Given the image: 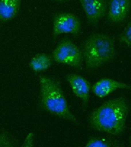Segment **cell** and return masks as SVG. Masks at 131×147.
<instances>
[{"mask_svg": "<svg viewBox=\"0 0 131 147\" xmlns=\"http://www.w3.org/2000/svg\"><path fill=\"white\" fill-rule=\"evenodd\" d=\"M56 1L60 2H67V1H69V0H56Z\"/></svg>", "mask_w": 131, "mask_h": 147, "instance_id": "16", "label": "cell"}, {"mask_svg": "<svg viewBox=\"0 0 131 147\" xmlns=\"http://www.w3.org/2000/svg\"><path fill=\"white\" fill-rule=\"evenodd\" d=\"M38 107L74 123L78 120L70 110L61 83L54 78L39 76Z\"/></svg>", "mask_w": 131, "mask_h": 147, "instance_id": "2", "label": "cell"}, {"mask_svg": "<svg viewBox=\"0 0 131 147\" xmlns=\"http://www.w3.org/2000/svg\"><path fill=\"white\" fill-rule=\"evenodd\" d=\"M130 145L131 146V135H130Z\"/></svg>", "mask_w": 131, "mask_h": 147, "instance_id": "17", "label": "cell"}, {"mask_svg": "<svg viewBox=\"0 0 131 147\" xmlns=\"http://www.w3.org/2000/svg\"><path fill=\"white\" fill-rule=\"evenodd\" d=\"M118 89H131V85L111 78H101L91 86V90L99 98H103Z\"/></svg>", "mask_w": 131, "mask_h": 147, "instance_id": "8", "label": "cell"}, {"mask_svg": "<svg viewBox=\"0 0 131 147\" xmlns=\"http://www.w3.org/2000/svg\"><path fill=\"white\" fill-rule=\"evenodd\" d=\"M20 147H34V133H28Z\"/></svg>", "mask_w": 131, "mask_h": 147, "instance_id": "15", "label": "cell"}, {"mask_svg": "<svg viewBox=\"0 0 131 147\" xmlns=\"http://www.w3.org/2000/svg\"><path fill=\"white\" fill-rule=\"evenodd\" d=\"M22 0H0V22H8L18 16Z\"/></svg>", "mask_w": 131, "mask_h": 147, "instance_id": "10", "label": "cell"}, {"mask_svg": "<svg viewBox=\"0 0 131 147\" xmlns=\"http://www.w3.org/2000/svg\"><path fill=\"white\" fill-rule=\"evenodd\" d=\"M118 39L120 43L131 48V20L124 28V31L118 37Z\"/></svg>", "mask_w": 131, "mask_h": 147, "instance_id": "14", "label": "cell"}, {"mask_svg": "<svg viewBox=\"0 0 131 147\" xmlns=\"http://www.w3.org/2000/svg\"><path fill=\"white\" fill-rule=\"evenodd\" d=\"M18 141L8 131L3 130L0 133V147H17Z\"/></svg>", "mask_w": 131, "mask_h": 147, "instance_id": "12", "label": "cell"}, {"mask_svg": "<svg viewBox=\"0 0 131 147\" xmlns=\"http://www.w3.org/2000/svg\"><path fill=\"white\" fill-rule=\"evenodd\" d=\"M52 63L51 55L46 53H39L30 60L29 67L34 73H41L50 68Z\"/></svg>", "mask_w": 131, "mask_h": 147, "instance_id": "11", "label": "cell"}, {"mask_svg": "<svg viewBox=\"0 0 131 147\" xmlns=\"http://www.w3.org/2000/svg\"><path fill=\"white\" fill-rule=\"evenodd\" d=\"M129 103L124 96L110 99L89 115L88 124L93 129L110 135H120L125 129Z\"/></svg>", "mask_w": 131, "mask_h": 147, "instance_id": "1", "label": "cell"}, {"mask_svg": "<svg viewBox=\"0 0 131 147\" xmlns=\"http://www.w3.org/2000/svg\"><path fill=\"white\" fill-rule=\"evenodd\" d=\"M79 2L89 25H97L107 14L108 7L106 0H79Z\"/></svg>", "mask_w": 131, "mask_h": 147, "instance_id": "6", "label": "cell"}, {"mask_svg": "<svg viewBox=\"0 0 131 147\" xmlns=\"http://www.w3.org/2000/svg\"><path fill=\"white\" fill-rule=\"evenodd\" d=\"M84 147H114L112 142L105 138H90Z\"/></svg>", "mask_w": 131, "mask_h": 147, "instance_id": "13", "label": "cell"}, {"mask_svg": "<svg viewBox=\"0 0 131 147\" xmlns=\"http://www.w3.org/2000/svg\"><path fill=\"white\" fill-rule=\"evenodd\" d=\"M131 9V0H110L107 19L112 23L123 22Z\"/></svg>", "mask_w": 131, "mask_h": 147, "instance_id": "9", "label": "cell"}, {"mask_svg": "<svg viewBox=\"0 0 131 147\" xmlns=\"http://www.w3.org/2000/svg\"><path fill=\"white\" fill-rule=\"evenodd\" d=\"M53 61L80 69L82 66L83 55L79 48L69 38H63L59 41L51 53Z\"/></svg>", "mask_w": 131, "mask_h": 147, "instance_id": "4", "label": "cell"}, {"mask_svg": "<svg viewBox=\"0 0 131 147\" xmlns=\"http://www.w3.org/2000/svg\"><path fill=\"white\" fill-rule=\"evenodd\" d=\"M81 51L86 69L94 71L113 60L116 55L114 39L106 34H93L84 41Z\"/></svg>", "mask_w": 131, "mask_h": 147, "instance_id": "3", "label": "cell"}, {"mask_svg": "<svg viewBox=\"0 0 131 147\" xmlns=\"http://www.w3.org/2000/svg\"><path fill=\"white\" fill-rule=\"evenodd\" d=\"M65 78L74 94L81 100L84 107L87 106L90 99V91L91 90L90 83L78 74H68Z\"/></svg>", "mask_w": 131, "mask_h": 147, "instance_id": "7", "label": "cell"}, {"mask_svg": "<svg viewBox=\"0 0 131 147\" xmlns=\"http://www.w3.org/2000/svg\"><path fill=\"white\" fill-rule=\"evenodd\" d=\"M80 18L72 12H60L53 18L52 35L55 38L59 34H71L78 36L80 33Z\"/></svg>", "mask_w": 131, "mask_h": 147, "instance_id": "5", "label": "cell"}]
</instances>
